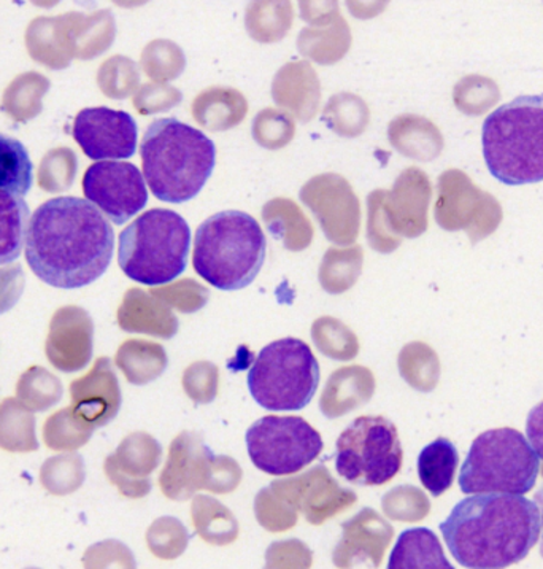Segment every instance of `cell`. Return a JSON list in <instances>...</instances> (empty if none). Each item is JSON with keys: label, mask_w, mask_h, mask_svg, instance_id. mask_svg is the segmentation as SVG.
<instances>
[{"label": "cell", "mask_w": 543, "mask_h": 569, "mask_svg": "<svg viewBox=\"0 0 543 569\" xmlns=\"http://www.w3.org/2000/svg\"><path fill=\"white\" fill-rule=\"evenodd\" d=\"M245 441L254 467L271 476L294 475L323 450L320 433L302 417H262L251 425Z\"/></svg>", "instance_id": "8fae6325"}, {"label": "cell", "mask_w": 543, "mask_h": 569, "mask_svg": "<svg viewBox=\"0 0 543 569\" xmlns=\"http://www.w3.org/2000/svg\"><path fill=\"white\" fill-rule=\"evenodd\" d=\"M264 232L253 217L227 210L207 218L194 238V271L218 290L249 287L265 261Z\"/></svg>", "instance_id": "277c9868"}, {"label": "cell", "mask_w": 543, "mask_h": 569, "mask_svg": "<svg viewBox=\"0 0 543 569\" xmlns=\"http://www.w3.org/2000/svg\"><path fill=\"white\" fill-rule=\"evenodd\" d=\"M501 99L496 81L483 76H465L453 90L456 109L469 117H480Z\"/></svg>", "instance_id": "7bdbcfd3"}, {"label": "cell", "mask_w": 543, "mask_h": 569, "mask_svg": "<svg viewBox=\"0 0 543 569\" xmlns=\"http://www.w3.org/2000/svg\"><path fill=\"white\" fill-rule=\"evenodd\" d=\"M92 336L94 327L87 310L73 306L59 309L48 332V360L61 371H79L90 363Z\"/></svg>", "instance_id": "d6986e66"}, {"label": "cell", "mask_w": 543, "mask_h": 569, "mask_svg": "<svg viewBox=\"0 0 543 569\" xmlns=\"http://www.w3.org/2000/svg\"><path fill=\"white\" fill-rule=\"evenodd\" d=\"M83 563L84 569H137L134 553L113 539L91 546L84 553Z\"/></svg>", "instance_id": "db71d44e"}, {"label": "cell", "mask_w": 543, "mask_h": 569, "mask_svg": "<svg viewBox=\"0 0 543 569\" xmlns=\"http://www.w3.org/2000/svg\"><path fill=\"white\" fill-rule=\"evenodd\" d=\"M386 569H454L430 528H410L399 535Z\"/></svg>", "instance_id": "83f0119b"}, {"label": "cell", "mask_w": 543, "mask_h": 569, "mask_svg": "<svg viewBox=\"0 0 543 569\" xmlns=\"http://www.w3.org/2000/svg\"><path fill=\"white\" fill-rule=\"evenodd\" d=\"M441 531L461 567L507 569L537 546L541 512L523 495H471L454 506Z\"/></svg>", "instance_id": "7a4b0ae2"}, {"label": "cell", "mask_w": 543, "mask_h": 569, "mask_svg": "<svg viewBox=\"0 0 543 569\" xmlns=\"http://www.w3.org/2000/svg\"><path fill=\"white\" fill-rule=\"evenodd\" d=\"M31 210L21 196L0 191V266L12 264L23 253Z\"/></svg>", "instance_id": "d6a6232c"}, {"label": "cell", "mask_w": 543, "mask_h": 569, "mask_svg": "<svg viewBox=\"0 0 543 569\" xmlns=\"http://www.w3.org/2000/svg\"><path fill=\"white\" fill-rule=\"evenodd\" d=\"M272 99L283 112L306 123L316 117L321 103V83L309 61L284 64L272 80Z\"/></svg>", "instance_id": "ffe728a7"}, {"label": "cell", "mask_w": 543, "mask_h": 569, "mask_svg": "<svg viewBox=\"0 0 543 569\" xmlns=\"http://www.w3.org/2000/svg\"><path fill=\"white\" fill-rule=\"evenodd\" d=\"M143 72L154 80V83L165 84L179 79L187 68V57L175 42L158 39L148 43L140 58Z\"/></svg>", "instance_id": "b9f144b4"}, {"label": "cell", "mask_w": 543, "mask_h": 569, "mask_svg": "<svg viewBox=\"0 0 543 569\" xmlns=\"http://www.w3.org/2000/svg\"><path fill=\"white\" fill-rule=\"evenodd\" d=\"M251 132L254 142L262 149L280 150L293 142L295 124L291 114L282 110L264 109L254 117Z\"/></svg>", "instance_id": "ee69618b"}, {"label": "cell", "mask_w": 543, "mask_h": 569, "mask_svg": "<svg viewBox=\"0 0 543 569\" xmlns=\"http://www.w3.org/2000/svg\"><path fill=\"white\" fill-rule=\"evenodd\" d=\"M301 14L306 23H315L318 20H323L328 14L339 12L338 2H302Z\"/></svg>", "instance_id": "680465c9"}, {"label": "cell", "mask_w": 543, "mask_h": 569, "mask_svg": "<svg viewBox=\"0 0 543 569\" xmlns=\"http://www.w3.org/2000/svg\"><path fill=\"white\" fill-rule=\"evenodd\" d=\"M312 339L316 349L332 360L350 361L360 352L356 335L332 317H321L313 323Z\"/></svg>", "instance_id": "60d3db41"}, {"label": "cell", "mask_w": 543, "mask_h": 569, "mask_svg": "<svg viewBox=\"0 0 543 569\" xmlns=\"http://www.w3.org/2000/svg\"><path fill=\"white\" fill-rule=\"evenodd\" d=\"M432 198L430 177L419 168L399 173L393 188L386 191L383 210L391 231L399 238L415 239L428 231V210Z\"/></svg>", "instance_id": "e0dca14e"}, {"label": "cell", "mask_w": 543, "mask_h": 569, "mask_svg": "<svg viewBox=\"0 0 543 569\" xmlns=\"http://www.w3.org/2000/svg\"><path fill=\"white\" fill-rule=\"evenodd\" d=\"M48 90H50V80L46 76L37 72L23 73L7 87L0 109L14 121L26 123L42 112V99Z\"/></svg>", "instance_id": "d590c367"}, {"label": "cell", "mask_w": 543, "mask_h": 569, "mask_svg": "<svg viewBox=\"0 0 543 569\" xmlns=\"http://www.w3.org/2000/svg\"><path fill=\"white\" fill-rule=\"evenodd\" d=\"M143 179L159 201H191L212 177L217 149L212 139L177 118H159L140 143Z\"/></svg>", "instance_id": "3957f363"}, {"label": "cell", "mask_w": 543, "mask_h": 569, "mask_svg": "<svg viewBox=\"0 0 543 569\" xmlns=\"http://www.w3.org/2000/svg\"><path fill=\"white\" fill-rule=\"evenodd\" d=\"M220 371L209 361H198L184 371L183 388L195 405H209L217 398Z\"/></svg>", "instance_id": "f5cc1de1"}, {"label": "cell", "mask_w": 543, "mask_h": 569, "mask_svg": "<svg viewBox=\"0 0 543 569\" xmlns=\"http://www.w3.org/2000/svg\"><path fill=\"white\" fill-rule=\"evenodd\" d=\"M113 250L112 224L84 199H50L29 221L26 261L50 287L79 290L94 283L109 269Z\"/></svg>", "instance_id": "6da1fadb"}, {"label": "cell", "mask_w": 543, "mask_h": 569, "mask_svg": "<svg viewBox=\"0 0 543 569\" xmlns=\"http://www.w3.org/2000/svg\"><path fill=\"white\" fill-rule=\"evenodd\" d=\"M394 530L374 509L365 508L349 522L342 523V539L332 552V563L339 569H353L369 560L379 568Z\"/></svg>", "instance_id": "ac0fdd59"}, {"label": "cell", "mask_w": 543, "mask_h": 569, "mask_svg": "<svg viewBox=\"0 0 543 569\" xmlns=\"http://www.w3.org/2000/svg\"><path fill=\"white\" fill-rule=\"evenodd\" d=\"M161 453V445L150 435L135 433L125 439L118 450L121 476L114 480L128 497L142 498L150 493L148 476L158 468Z\"/></svg>", "instance_id": "cb8c5ba5"}, {"label": "cell", "mask_w": 543, "mask_h": 569, "mask_svg": "<svg viewBox=\"0 0 543 569\" xmlns=\"http://www.w3.org/2000/svg\"><path fill=\"white\" fill-rule=\"evenodd\" d=\"M364 262L360 246L349 249H329L321 261L318 279L329 295H342L358 282Z\"/></svg>", "instance_id": "74e56055"}, {"label": "cell", "mask_w": 543, "mask_h": 569, "mask_svg": "<svg viewBox=\"0 0 543 569\" xmlns=\"http://www.w3.org/2000/svg\"><path fill=\"white\" fill-rule=\"evenodd\" d=\"M181 98V92L170 84L147 83L137 91L134 107L140 114H154L179 106Z\"/></svg>", "instance_id": "11a10c76"}, {"label": "cell", "mask_w": 543, "mask_h": 569, "mask_svg": "<svg viewBox=\"0 0 543 569\" xmlns=\"http://www.w3.org/2000/svg\"><path fill=\"white\" fill-rule=\"evenodd\" d=\"M301 201L312 210L329 242L349 247L360 236L361 202L345 177H313L302 187Z\"/></svg>", "instance_id": "4fadbf2b"}, {"label": "cell", "mask_w": 543, "mask_h": 569, "mask_svg": "<svg viewBox=\"0 0 543 569\" xmlns=\"http://www.w3.org/2000/svg\"><path fill=\"white\" fill-rule=\"evenodd\" d=\"M535 505H537L539 512H541V533H542V545H541V556L543 558V486L542 489L535 493L534 498Z\"/></svg>", "instance_id": "91938a15"}, {"label": "cell", "mask_w": 543, "mask_h": 569, "mask_svg": "<svg viewBox=\"0 0 543 569\" xmlns=\"http://www.w3.org/2000/svg\"><path fill=\"white\" fill-rule=\"evenodd\" d=\"M147 542L154 557L161 560H175L187 550L190 535L179 519L162 517L151 525Z\"/></svg>", "instance_id": "bcb514c9"}, {"label": "cell", "mask_w": 543, "mask_h": 569, "mask_svg": "<svg viewBox=\"0 0 543 569\" xmlns=\"http://www.w3.org/2000/svg\"><path fill=\"white\" fill-rule=\"evenodd\" d=\"M483 158L499 182H543V94L520 96L486 118Z\"/></svg>", "instance_id": "5b68a950"}, {"label": "cell", "mask_w": 543, "mask_h": 569, "mask_svg": "<svg viewBox=\"0 0 543 569\" xmlns=\"http://www.w3.org/2000/svg\"><path fill=\"white\" fill-rule=\"evenodd\" d=\"M401 439L393 421L380 416L360 417L345 428L335 445L340 478L356 486H383L402 468Z\"/></svg>", "instance_id": "9c48e42d"}, {"label": "cell", "mask_w": 543, "mask_h": 569, "mask_svg": "<svg viewBox=\"0 0 543 569\" xmlns=\"http://www.w3.org/2000/svg\"><path fill=\"white\" fill-rule=\"evenodd\" d=\"M541 458L515 428H496L472 442L460 472L464 495H526L537 482Z\"/></svg>", "instance_id": "52a82bcc"}, {"label": "cell", "mask_w": 543, "mask_h": 569, "mask_svg": "<svg viewBox=\"0 0 543 569\" xmlns=\"http://www.w3.org/2000/svg\"><path fill=\"white\" fill-rule=\"evenodd\" d=\"M150 293L161 299L170 309L183 313H194L204 309L209 301V290L193 279H183L179 282L165 284L150 290Z\"/></svg>", "instance_id": "c3c4849f"}, {"label": "cell", "mask_w": 543, "mask_h": 569, "mask_svg": "<svg viewBox=\"0 0 543 569\" xmlns=\"http://www.w3.org/2000/svg\"><path fill=\"white\" fill-rule=\"evenodd\" d=\"M313 552L301 539L276 541L265 550L264 569H310Z\"/></svg>", "instance_id": "816d5d0a"}, {"label": "cell", "mask_w": 543, "mask_h": 569, "mask_svg": "<svg viewBox=\"0 0 543 569\" xmlns=\"http://www.w3.org/2000/svg\"><path fill=\"white\" fill-rule=\"evenodd\" d=\"M68 42L73 58L92 59L114 42L117 26L109 10L92 14L68 13Z\"/></svg>", "instance_id": "f1b7e54d"}, {"label": "cell", "mask_w": 543, "mask_h": 569, "mask_svg": "<svg viewBox=\"0 0 543 569\" xmlns=\"http://www.w3.org/2000/svg\"><path fill=\"white\" fill-rule=\"evenodd\" d=\"M118 325L128 332L172 339L179 332V319L168 305L140 288H131L118 309Z\"/></svg>", "instance_id": "7402d4cb"}, {"label": "cell", "mask_w": 543, "mask_h": 569, "mask_svg": "<svg viewBox=\"0 0 543 569\" xmlns=\"http://www.w3.org/2000/svg\"><path fill=\"white\" fill-rule=\"evenodd\" d=\"M385 190H375L368 198V240L371 249L379 253H391L399 249L402 240L391 231L383 210Z\"/></svg>", "instance_id": "f907efd6"}, {"label": "cell", "mask_w": 543, "mask_h": 569, "mask_svg": "<svg viewBox=\"0 0 543 569\" xmlns=\"http://www.w3.org/2000/svg\"><path fill=\"white\" fill-rule=\"evenodd\" d=\"M351 42L353 37L349 23L335 12L302 29L298 37V50L316 64L332 66L345 58Z\"/></svg>", "instance_id": "d4e9b609"}, {"label": "cell", "mask_w": 543, "mask_h": 569, "mask_svg": "<svg viewBox=\"0 0 543 569\" xmlns=\"http://www.w3.org/2000/svg\"><path fill=\"white\" fill-rule=\"evenodd\" d=\"M262 221L273 238L283 243L284 249L302 251L312 243V223L293 199L275 198L262 207Z\"/></svg>", "instance_id": "f546056e"}, {"label": "cell", "mask_w": 543, "mask_h": 569, "mask_svg": "<svg viewBox=\"0 0 543 569\" xmlns=\"http://www.w3.org/2000/svg\"><path fill=\"white\" fill-rule=\"evenodd\" d=\"M73 139L90 160H125L137 150V123L123 110L109 107L83 109L76 117Z\"/></svg>", "instance_id": "9a60e30c"}, {"label": "cell", "mask_w": 543, "mask_h": 569, "mask_svg": "<svg viewBox=\"0 0 543 569\" xmlns=\"http://www.w3.org/2000/svg\"><path fill=\"white\" fill-rule=\"evenodd\" d=\"M388 140L402 157L415 161H432L441 157L443 136L428 118L420 114H401L388 126Z\"/></svg>", "instance_id": "484cf974"}, {"label": "cell", "mask_w": 543, "mask_h": 569, "mask_svg": "<svg viewBox=\"0 0 543 569\" xmlns=\"http://www.w3.org/2000/svg\"><path fill=\"white\" fill-rule=\"evenodd\" d=\"M434 217L445 231H464L472 242L490 238L502 223L501 202L472 182L460 169L439 177Z\"/></svg>", "instance_id": "7c38bea8"}, {"label": "cell", "mask_w": 543, "mask_h": 569, "mask_svg": "<svg viewBox=\"0 0 543 569\" xmlns=\"http://www.w3.org/2000/svg\"><path fill=\"white\" fill-rule=\"evenodd\" d=\"M24 290V272L21 266L0 268V313L9 312Z\"/></svg>", "instance_id": "9f6ffc18"}, {"label": "cell", "mask_w": 543, "mask_h": 569, "mask_svg": "<svg viewBox=\"0 0 543 569\" xmlns=\"http://www.w3.org/2000/svg\"><path fill=\"white\" fill-rule=\"evenodd\" d=\"M77 173V157L68 147L51 150L39 168V184L48 193L68 190Z\"/></svg>", "instance_id": "7dc6e473"}, {"label": "cell", "mask_w": 543, "mask_h": 569, "mask_svg": "<svg viewBox=\"0 0 543 569\" xmlns=\"http://www.w3.org/2000/svg\"><path fill=\"white\" fill-rule=\"evenodd\" d=\"M323 121L335 134L354 139L364 134L371 123V110L360 96L339 92L324 107Z\"/></svg>", "instance_id": "ab89813d"}, {"label": "cell", "mask_w": 543, "mask_h": 569, "mask_svg": "<svg viewBox=\"0 0 543 569\" xmlns=\"http://www.w3.org/2000/svg\"><path fill=\"white\" fill-rule=\"evenodd\" d=\"M26 46L29 54L50 69L69 68L73 57L68 42V20L64 17L37 18L28 28Z\"/></svg>", "instance_id": "4dcf8cb0"}, {"label": "cell", "mask_w": 543, "mask_h": 569, "mask_svg": "<svg viewBox=\"0 0 543 569\" xmlns=\"http://www.w3.org/2000/svg\"><path fill=\"white\" fill-rule=\"evenodd\" d=\"M526 439L534 452L543 460V401L527 413Z\"/></svg>", "instance_id": "6f0895ef"}, {"label": "cell", "mask_w": 543, "mask_h": 569, "mask_svg": "<svg viewBox=\"0 0 543 569\" xmlns=\"http://www.w3.org/2000/svg\"><path fill=\"white\" fill-rule=\"evenodd\" d=\"M77 412L92 427H102L114 419L121 406V390L109 358L95 361L90 375L72 383Z\"/></svg>", "instance_id": "44dd1931"}, {"label": "cell", "mask_w": 543, "mask_h": 569, "mask_svg": "<svg viewBox=\"0 0 543 569\" xmlns=\"http://www.w3.org/2000/svg\"><path fill=\"white\" fill-rule=\"evenodd\" d=\"M247 386L262 408L284 412L310 405L320 386V365L304 341L279 339L258 353Z\"/></svg>", "instance_id": "ba28073f"}, {"label": "cell", "mask_w": 543, "mask_h": 569, "mask_svg": "<svg viewBox=\"0 0 543 569\" xmlns=\"http://www.w3.org/2000/svg\"><path fill=\"white\" fill-rule=\"evenodd\" d=\"M293 20L291 2H251L245 13V28L257 42L275 43L286 37Z\"/></svg>", "instance_id": "8d00e7d4"}, {"label": "cell", "mask_w": 543, "mask_h": 569, "mask_svg": "<svg viewBox=\"0 0 543 569\" xmlns=\"http://www.w3.org/2000/svg\"><path fill=\"white\" fill-rule=\"evenodd\" d=\"M83 193L114 224H124L148 202L145 179L131 162H95L84 172Z\"/></svg>", "instance_id": "5bb4252c"}, {"label": "cell", "mask_w": 543, "mask_h": 569, "mask_svg": "<svg viewBox=\"0 0 543 569\" xmlns=\"http://www.w3.org/2000/svg\"><path fill=\"white\" fill-rule=\"evenodd\" d=\"M271 489L295 512L304 513L312 525H323L356 502L353 490L343 489L323 465L298 478L275 480Z\"/></svg>", "instance_id": "2e32d148"}, {"label": "cell", "mask_w": 543, "mask_h": 569, "mask_svg": "<svg viewBox=\"0 0 543 569\" xmlns=\"http://www.w3.org/2000/svg\"><path fill=\"white\" fill-rule=\"evenodd\" d=\"M460 465V453L450 439L438 438L420 452L419 476L424 489L432 497H442L453 486Z\"/></svg>", "instance_id": "1f68e13d"}, {"label": "cell", "mask_w": 543, "mask_h": 569, "mask_svg": "<svg viewBox=\"0 0 543 569\" xmlns=\"http://www.w3.org/2000/svg\"><path fill=\"white\" fill-rule=\"evenodd\" d=\"M99 88L107 98H129L139 88L140 73L132 59L112 57L107 59L98 72Z\"/></svg>", "instance_id": "f6af8a7d"}, {"label": "cell", "mask_w": 543, "mask_h": 569, "mask_svg": "<svg viewBox=\"0 0 543 569\" xmlns=\"http://www.w3.org/2000/svg\"><path fill=\"white\" fill-rule=\"evenodd\" d=\"M195 533L213 546L232 545L239 538V523L234 513L215 498L198 495L191 506Z\"/></svg>", "instance_id": "e575fe53"}, {"label": "cell", "mask_w": 543, "mask_h": 569, "mask_svg": "<svg viewBox=\"0 0 543 569\" xmlns=\"http://www.w3.org/2000/svg\"><path fill=\"white\" fill-rule=\"evenodd\" d=\"M191 113L209 131H229L245 120L249 102L235 88L213 87L195 96Z\"/></svg>", "instance_id": "4316f807"}, {"label": "cell", "mask_w": 543, "mask_h": 569, "mask_svg": "<svg viewBox=\"0 0 543 569\" xmlns=\"http://www.w3.org/2000/svg\"><path fill=\"white\" fill-rule=\"evenodd\" d=\"M375 391V377L364 366H345L329 377L320 399L328 419H339L369 402Z\"/></svg>", "instance_id": "603a6c76"}, {"label": "cell", "mask_w": 543, "mask_h": 569, "mask_svg": "<svg viewBox=\"0 0 543 569\" xmlns=\"http://www.w3.org/2000/svg\"><path fill=\"white\" fill-rule=\"evenodd\" d=\"M34 183V166L28 150L14 137L0 134V191L26 196Z\"/></svg>", "instance_id": "f35d334b"}, {"label": "cell", "mask_w": 543, "mask_h": 569, "mask_svg": "<svg viewBox=\"0 0 543 569\" xmlns=\"http://www.w3.org/2000/svg\"><path fill=\"white\" fill-rule=\"evenodd\" d=\"M240 480L242 469L238 461L215 456L201 436L183 431L170 445L168 463L159 482L169 500L187 501L199 490L231 493Z\"/></svg>", "instance_id": "30bf717a"}, {"label": "cell", "mask_w": 543, "mask_h": 569, "mask_svg": "<svg viewBox=\"0 0 543 569\" xmlns=\"http://www.w3.org/2000/svg\"><path fill=\"white\" fill-rule=\"evenodd\" d=\"M191 229L169 209H151L137 217L120 234L121 271L142 284L170 283L187 269Z\"/></svg>", "instance_id": "8992f818"}, {"label": "cell", "mask_w": 543, "mask_h": 569, "mask_svg": "<svg viewBox=\"0 0 543 569\" xmlns=\"http://www.w3.org/2000/svg\"><path fill=\"white\" fill-rule=\"evenodd\" d=\"M168 353L157 342L131 339L120 347L117 365L124 372L125 379L134 386L153 382L168 368Z\"/></svg>", "instance_id": "836d02e7"}, {"label": "cell", "mask_w": 543, "mask_h": 569, "mask_svg": "<svg viewBox=\"0 0 543 569\" xmlns=\"http://www.w3.org/2000/svg\"><path fill=\"white\" fill-rule=\"evenodd\" d=\"M254 513H257L261 527L272 531V533L291 530L298 523L299 516L271 487H265L257 495Z\"/></svg>", "instance_id": "681fc988"}]
</instances>
